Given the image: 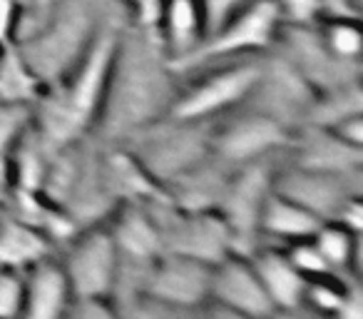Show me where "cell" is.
Returning a JSON list of instances; mask_svg holds the SVG:
<instances>
[{
	"label": "cell",
	"mask_w": 363,
	"mask_h": 319,
	"mask_svg": "<svg viewBox=\"0 0 363 319\" xmlns=\"http://www.w3.org/2000/svg\"><path fill=\"white\" fill-rule=\"evenodd\" d=\"M117 65L110 63L105 97L100 107V122L110 135L142 130L167 115L174 102L167 75L157 60L145 50L132 48L125 58H117Z\"/></svg>",
	"instance_id": "6da1fadb"
},
{
	"label": "cell",
	"mask_w": 363,
	"mask_h": 319,
	"mask_svg": "<svg viewBox=\"0 0 363 319\" xmlns=\"http://www.w3.org/2000/svg\"><path fill=\"white\" fill-rule=\"evenodd\" d=\"M75 299H110L120 274V252L107 222L82 227L65 242L57 259Z\"/></svg>",
	"instance_id": "7a4b0ae2"
},
{
	"label": "cell",
	"mask_w": 363,
	"mask_h": 319,
	"mask_svg": "<svg viewBox=\"0 0 363 319\" xmlns=\"http://www.w3.org/2000/svg\"><path fill=\"white\" fill-rule=\"evenodd\" d=\"M279 26H281V13L274 0H249L219 31L204 38L192 53L182 55L179 60L184 63H174V67H197L204 58L214 60L222 55L269 48Z\"/></svg>",
	"instance_id": "3957f363"
},
{
	"label": "cell",
	"mask_w": 363,
	"mask_h": 319,
	"mask_svg": "<svg viewBox=\"0 0 363 319\" xmlns=\"http://www.w3.org/2000/svg\"><path fill=\"white\" fill-rule=\"evenodd\" d=\"M259 77H262V67L252 63L222 67L177 95L167 115L177 122H202L252 95L259 87Z\"/></svg>",
	"instance_id": "277c9868"
},
{
	"label": "cell",
	"mask_w": 363,
	"mask_h": 319,
	"mask_svg": "<svg viewBox=\"0 0 363 319\" xmlns=\"http://www.w3.org/2000/svg\"><path fill=\"white\" fill-rule=\"evenodd\" d=\"M269 193H272V175L259 163H249L237 178L224 185L217 212L227 222L232 234V249L237 254L249 257L257 249L259 212Z\"/></svg>",
	"instance_id": "5b68a950"
},
{
	"label": "cell",
	"mask_w": 363,
	"mask_h": 319,
	"mask_svg": "<svg viewBox=\"0 0 363 319\" xmlns=\"http://www.w3.org/2000/svg\"><path fill=\"white\" fill-rule=\"evenodd\" d=\"M212 264L164 252L147 267L142 289L147 297L179 309H202L209 302Z\"/></svg>",
	"instance_id": "8992f818"
},
{
	"label": "cell",
	"mask_w": 363,
	"mask_h": 319,
	"mask_svg": "<svg viewBox=\"0 0 363 319\" xmlns=\"http://www.w3.org/2000/svg\"><path fill=\"white\" fill-rule=\"evenodd\" d=\"M247 319H267L274 312L272 299L267 297L252 262L244 254H227L212 267L209 302Z\"/></svg>",
	"instance_id": "52a82bcc"
},
{
	"label": "cell",
	"mask_w": 363,
	"mask_h": 319,
	"mask_svg": "<svg viewBox=\"0 0 363 319\" xmlns=\"http://www.w3.org/2000/svg\"><path fill=\"white\" fill-rule=\"evenodd\" d=\"M289 142L291 137L284 122L264 112H249L227 122L212 137V152L222 157L224 163L249 165L259 163V157L269 155L277 147H286Z\"/></svg>",
	"instance_id": "ba28073f"
},
{
	"label": "cell",
	"mask_w": 363,
	"mask_h": 319,
	"mask_svg": "<svg viewBox=\"0 0 363 319\" xmlns=\"http://www.w3.org/2000/svg\"><path fill=\"white\" fill-rule=\"evenodd\" d=\"M348 175H326L311 173V170H289L281 178L272 183V190L291 202L301 205L311 215H316L321 222L336 220L341 205L353 195H361L358 190H351L343 180Z\"/></svg>",
	"instance_id": "9c48e42d"
},
{
	"label": "cell",
	"mask_w": 363,
	"mask_h": 319,
	"mask_svg": "<svg viewBox=\"0 0 363 319\" xmlns=\"http://www.w3.org/2000/svg\"><path fill=\"white\" fill-rule=\"evenodd\" d=\"M72 299L70 282L55 257L43 259L23 272L21 319H65Z\"/></svg>",
	"instance_id": "30bf717a"
},
{
	"label": "cell",
	"mask_w": 363,
	"mask_h": 319,
	"mask_svg": "<svg viewBox=\"0 0 363 319\" xmlns=\"http://www.w3.org/2000/svg\"><path fill=\"white\" fill-rule=\"evenodd\" d=\"M107 227H110L112 239L117 244L122 264L150 267L160 254H164L160 229H157L155 220L145 205L125 202L115 212V220L107 222Z\"/></svg>",
	"instance_id": "8fae6325"
},
{
	"label": "cell",
	"mask_w": 363,
	"mask_h": 319,
	"mask_svg": "<svg viewBox=\"0 0 363 319\" xmlns=\"http://www.w3.org/2000/svg\"><path fill=\"white\" fill-rule=\"evenodd\" d=\"M249 262H252L267 297L272 299L274 309L298 312V307L303 304V289H306L308 279L291 264V259L286 257V249L257 247L249 254Z\"/></svg>",
	"instance_id": "7c38bea8"
},
{
	"label": "cell",
	"mask_w": 363,
	"mask_h": 319,
	"mask_svg": "<svg viewBox=\"0 0 363 319\" xmlns=\"http://www.w3.org/2000/svg\"><path fill=\"white\" fill-rule=\"evenodd\" d=\"M361 157L363 147L348 145L333 130L313 125L306 140H298L296 168L326 175H351L361 168Z\"/></svg>",
	"instance_id": "4fadbf2b"
},
{
	"label": "cell",
	"mask_w": 363,
	"mask_h": 319,
	"mask_svg": "<svg viewBox=\"0 0 363 319\" xmlns=\"http://www.w3.org/2000/svg\"><path fill=\"white\" fill-rule=\"evenodd\" d=\"M52 252L55 244L45 234L0 207V269L26 272L33 264L52 257Z\"/></svg>",
	"instance_id": "5bb4252c"
},
{
	"label": "cell",
	"mask_w": 363,
	"mask_h": 319,
	"mask_svg": "<svg viewBox=\"0 0 363 319\" xmlns=\"http://www.w3.org/2000/svg\"><path fill=\"white\" fill-rule=\"evenodd\" d=\"M321 220L303 210L301 205L281 198L279 193H269L259 212V234L277 237L281 242H298V239L313 237Z\"/></svg>",
	"instance_id": "9a60e30c"
},
{
	"label": "cell",
	"mask_w": 363,
	"mask_h": 319,
	"mask_svg": "<svg viewBox=\"0 0 363 319\" xmlns=\"http://www.w3.org/2000/svg\"><path fill=\"white\" fill-rule=\"evenodd\" d=\"M162 33L177 55H187L204 40V13L199 0H167Z\"/></svg>",
	"instance_id": "2e32d148"
},
{
	"label": "cell",
	"mask_w": 363,
	"mask_h": 319,
	"mask_svg": "<svg viewBox=\"0 0 363 319\" xmlns=\"http://www.w3.org/2000/svg\"><path fill=\"white\" fill-rule=\"evenodd\" d=\"M311 239L321 249L323 259H326L333 272H346L348 277L358 279V274H361V234L328 220V222L318 225Z\"/></svg>",
	"instance_id": "e0dca14e"
},
{
	"label": "cell",
	"mask_w": 363,
	"mask_h": 319,
	"mask_svg": "<svg viewBox=\"0 0 363 319\" xmlns=\"http://www.w3.org/2000/svg\"><path fill=\"white\" fill-rule=\"evenodd\" d=\"M318 23V43L331 60L341 65H356L363 50V33L353 18H328Z\"/></svg>",
	"instance_id": "ac0fdd59"
},
{
	"label": "cell",
	"mask_w": 363,
	"mask_h": 319,
	"mask_svg": "<svg viewBox=\"0 0 363 319\" xmlns=\"http://www.w3.org/2000/svg\"><path fill=\"white\" fill-rule=\"evenodd\" d=\"M40 80L30 72L23 58H0V105H23L38 95Z\"/></svg>",
	"instance_id": "d6986e66"
},
{
	"label": "cell",
	"mask_w": 363,
	"mask_h": 319,
	"mask_svg": "<svg viewBox=\"0 0 363 319\" xmlns=\"http://www.w3.org/2000/svg\"><path fill=\"white\" fill-rule=\"evenodd\" d=\"M117 309L120 319H194L199 309H179L164 304L160 299L147 297L145 292L122 294V297L110 299Z\"/></svg>",
	"instance_id": "ffe728a7"
},
{
	"label": "cell",
	"mask_w": 363,
	"mask_h": 319,
	"mask_svg": "<svg viewBox=\"0 0 363 319\" xmlns=\"http://www.w3.org/2000/svg\"><path fill=\"white\" fill-rule=\"evenodd\" d=\"M28 127V110L23 105H0V200H6L11 185V152L21 132Z\"/></svg>",
	"instance_id": "44dd1931"
},
{
	"label": "cell",
	"mask_w": 363,
	"mask_h": 319,
	"mask_svg": "<svg viewBox=\"0 0 363 319\" xmlns=\"http://www.w3.org/2000/svg\"><path fill=\"white\" fill-rule=\"evenodd\" d=\"M346 282H343L338 274L308 279L306 289H303V304L316 309L318 314L333 317V312H336L338 304H341V299H343V292H346Z\"/></svg>",
	"instance_id": "7402d4cb"
},
{
	"label": "cell",
	"mask_w": 363,
	"mask_h": 319,
	"mask_svg": "<svg viewBox=\"0 0 363 319\" xmlns=\"http://www.w3.org/2000/svg\"><path fill=\"white\" fill-rule=\"evenodd\" d=\"M286 257L291 259V264L303 274L306 279H316V277H328V274H336L328 262L323 259L321 249L316 247L311 237L308 239H298V242H289L286 247Z\"/></svg>",
	"instance_id": "603a6c76"
},
{
	"label": "cell",
	"mask_w": 363,
	"mask_h": 319,
	"mask_svg": "<svg viewBox=\"0 0 363 319\" xmlns=\"http://www.w3.org/2000/svg\"><path fill=\"white\" fill-rule=\"evenodd\" d=\"M23 272L0 269V319H21Z\"/></svg>",
	"instance_id": "cb8c5ba5"
},
{
	"label": "cell",
	"mask_w": 363,
	"mask_h": 319,
	"mask_svg": "<svg viewBox=\"0 0 363 319\" xmlns=\"http://www.w3.org/2000/svg\"><path fill=\"white\" fill-rule=\"evenodd\" d=\"M281 13V21L298 23V26H308V23L321 21L323 16V3L321 0H274Z\"/></svg>",
	"instance_id": "d4e9b609"
},
{
	"label": "cell",
	"mask_w": 363,
	"mask_h": 319,
	"mask_svg": "<svg viewBox=\"0 0 363 319\" xmlns=\"http://www.w3.org/2000/svg\"><path fill=\"white\" fill-rule=\"evenodd\" d=\"M204 13V38L224 26L239 8L247 6V0H199Z\"/></svg>",
	"instance_id": "484cf974"
},
{
	"label": "cell",
	"mask_w": 363,
	"mask_h": 319,
	"mask_svg": "<svg viewBox=\"0 0 363 319\" xmlns=\"http://www.w3.org/2000/svg\"><path fill=\"white\" fill-rule=\"evenodd\" d=\"M65 319H120L110 299H72Z\"/></svg>",
	"instance_id": "4316f807"
},
{
	"label": "cell",
	"mask_w": 363,
	"mask_h": 319,
	"mask_svg": "<svg viewBox=\"0 0 363 319\" xmlns=\"http://www.w3.org/2000/svg\"><path fill=\"white\" fill-rule=\"evenodd\" d=\"M331 319H363V292L356 277H348L343 299Z\"/></svg>",
	"instance_id": "83f0119b"
},
{
	"label": "cell",
	"mask_w": 363,
	"mask_h": 319,
	"mask_svg": "<svg viewBox=\"0 0 363 319\" xmlns=\"http://www.w3.org/2000/svg\"><path fill=\"white\" fill-rule=\"evenodd\" d=\"M194 319H247V317H239V314H234V312H227V309L217 307V304H204Z\"/></svg>",
	"instance_id": "f1b7e54d"
},
{
	"label": "cell",
	"mask_w": 363,
	"mask_h": 319,
	"mask_svg": "<svg viewBox=\"0 0 363 319\" xmlns=\"http://www.w3.org/2000/svg\"><path fill=\"white\" fill-rule=\"evenodd\" d=\"M267 319H301V317L296 312H291V309H274Z\"/></svg>",
	"instance_id": "f546056e"
},
{
	"label": "cell",
	"mask_w": 363,
	"mask_h": 319,
	"mask_svg": "<svg viewBox=\"0 0 363 319\" xmlns=\"http://www.w3.org/2000/svg\"><path fill=\"white\" fill-rule=\"evenodd\" d=\"M0 58H3V48H0Z\"/></svg>",
	"instance_id": "4dcf8cb0"
}]
</instances>
